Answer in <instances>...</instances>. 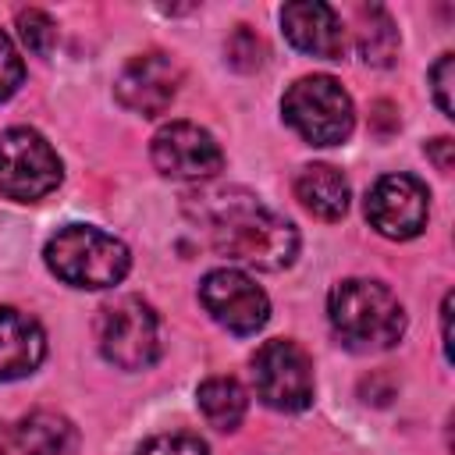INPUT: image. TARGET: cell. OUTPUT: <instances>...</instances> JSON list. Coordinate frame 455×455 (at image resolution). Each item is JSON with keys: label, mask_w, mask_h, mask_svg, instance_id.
I'll return each instance as SVG.
<instances>
[{"label": "cell", "mask_w": 455, "mask_h": 455, "mask_svg": "<svg viewBox=\"0 0 455 455\" xmlns=\"http://www.w3.org/2000/svg\"><path fill=\"white\" fill-rule=\"evenodd\" d=\"M185 217L199 224L217 256L256 270H284L299 252L295 224L245 188H199L185 196Z\"/></svg>", "instance_id": "6da1fadb"}, {"label": "cell", "mask_w": 455, "mask_h": 455, "mask_svg": "<svg viewBox=\"0 0 455 455\" xmlns=\"http://www.w3.org/2000/svg\"><path fill=\"white\" fill-rule=\"evenodd\" d=\"M327 316L341 345L352 352H384L405 334V309L398 295L366 277L341 281L327 299Z\"/></svg>", "instance_id": "7a4b0ae2"}, {"label": "cell", "mask_w": 455, "mask_h": 455, "mask_svg": "<svg viewBox=\"0 0 455 455\" xmlns=\"http://www.w3.org/2000/svg\"><path fill=\"white\" fill-rule=\"evenodd\" d=\"M43 256L50 274L71 288H110L128 274V263H132L121 238L89 224L60 228L46 242Z\"/></svg>", "instance_id": "3957f363"}, {"label": "cell", "mask_w": 455, "mask_h": 455, "mask_svg": "<svg viewBox=\"0 0 455 455\" xmlns=\"http://www.w3.org/2000/svg\"><path fill=\"white\" fill-rule=\"evenodd\" d=\"M281 114L309 146H338L352 135V124H355L352 96L331 75L299 78L284 92Z\"/></svg>", "instance_id": "277c9868"}, {"label": "cell", "mask_w": 455, "mask_h": 455, "mask_svg": "<svg viewBox=\"0 0 455 455\" xmlns=\"http://www.w3.org/2000/svg\"><path fill=\"white\" fill-rule=\"evenodd\" d=\"M96 345L117 370H146L160 355V320L139 295L103 302L96 313Z\"/></svg>", "instance_id": "5b68a950"}, {"label": "cell", "mask_w": 455, "mask_h": 455, "mask_svg": "<svg viewBox=\"0 0 455 455\" xmlns=\"http://www.w3.org/2000/svg\"><path fill=\"white\" fill-rule=\"evenodd\" d=\"M60 156L32 128L0 135V192L14 203H36L60 185Z\"/></svg>", "instance_id": "8992f818"}, {"label": "cell", "mask_w": 455, "mask_h": 455, "mask_svg": "<svg viewBox=\"0 0 455 455\" xmlns=\"http://www.w3.org/2000/svg\"><path fill=\"white\" fill-rule=\"evenodd\" d=\"M252 387L263 405L277 412H302L313 402V363L295 341H263L252 355Z\"/></svg>", "instance_id": "52a82bcc"}, {"label": "cell", "mask_w": 455, "mask_h": 455, "mask_svg": "<svg viewBox=\"0 0 455 455\" xmlns=\"http://www.w3.org/2000/svg\"><path fill=\"white\" fill-rule=\"evenodd\" d=\"M199 302L231 334H256L270 316L267 291L249 274L231 270V267L210 270L199 281Z\"/></svg>", "instance_id": "ba28073f"}, {"label": "cell", "mask_w": 455, "mask_h": 455, "mask_svg": "<svg viewBox=\"0 0 455 455\" xmlns=\"http://www.w3.org/2000/svg\"><path fill=\"white\" fill-rule=\"evenodd\" d=\"M149 156H153V167L174 181H206L224 167V153L217 139L192 121L164 124L153 135Z\"/></svg>", "instance_id": "9c48e42d"}, {"label": "cell", "mask_w": 455, "mask_h": 455, "mask_svg": "<svg viewBox=\"0 0 455 455\" xmlns=\"http://www.w3.org/2000/svg\"><path fill=\"white\" fill-rule=\"evenodd\" d=\"M430 192L412 174H384L366 196V220L384 238H416L427 228Z\"/></svg>", "instance_id": "30bf717a"}, {"label": "cell", "mask_w": 455, "mask_h": 455, "mask_svg": "<svg viewBox=\"0 0 455 455\" xmlns=\"http://www.w3.org/2000/svg\"><path fill=\"white\" fill-rule=\"evenodd\" d=\"M178 85H181V68L167 53L149 50V53L132 57L121 68L114 92H117L121 107H128L142 117H156L171 107V100L178 96Z\"/></svg>", "instance_id": "8fae6325"}, {"label": "cell", "mask_w": 455, "mask_h": 455, "mask_svg": "<svg viewBox=\"0 0 455 455\" xmlns=\"http://www.w3.org/2000/svg\"><path fill=\"white\" fill-rule=\"evenodd\" d=\"M281 28L288 43L320 60H341L345 53V25L334 7L320 0H295L281 7Z\"/></svg>", "instance_id": "7c38bea8"}, {"label": "cell", "mask_w": 455, "mask_h": 455, "mask_svg": "<svg viewBox=\"0 0 455 455\" xmlns=\"http://www.w3.org/2000/svg\"><path fill=\"white\" fill-rule=\"evenodd\" d=\"M43 355H46L43 327L28 313L0 306V380H21L36 373Z\"/></svg>", "instance_id": "4fadbf2b"}, {"label": "cell", "mask_w": 455, "mask_h": 455, "mask_svg": "<svg viewBox=\"0 0 455 455\" xmlns=\"http://www.w3.org/2000/svg\"><path fill=\"white\" fill-rule=\"evenodd\" d=\"M348 196V178L331 164H309L295 174V199L320 220H341Z\"/></svg>", "instance_id": "5bb4252c"}, {"label": "cell", "mask_w": 455, "mask_h": 455, "mask_svg": "<svg viewBox=\"0 0 455 455\" xmlns=\"http://www.w3.org/2000/svg\"><path fill=\"white\" fill-rule=\"evenodd\" d=\"M14 444L21 455H75L78 430L71 427L68 416L36 409L14 427Z\"/></svg>", "instance_id": "9a60e30c"}, {"label": "cell", "mask_w": 455, "mask_h": 455, "mask_svg": "<svg viewBox=\"0 0 455 455\" xmlns=\"http://www.w3.org/2000/svg\"><path fill=\"white\" fill-rule=\"evenodd\" d=\"M196 402H199V412L206 416V423L213 430H224V434L238 430V423L245 419V405H249L245 387L235 377H210V380H203L199 391H196Z\"/></svg>", "instance_id": "2e32d148"}, {"label": "cell", "mask_w": 455, "mask_h": 455, "mask_svg": "<svg viewBox=\"0 0 455 455\" xmlns=\"http://www.w3.org/2000/svg\"><path fill=\"white\" fill-rule=\"evenodd\" d=\"M355 18H359V28L355 32H359V53H363V60L373 64V68H387L395 60V53H398V28H395L391 14L373 4V7H359Z\"/></svg>", "instance_id": "e0dca14e"}, {"label": "cell", "mask_w": 455, "mask_h": 455, "mask_svg": "<svg viewBox=\"0 0 455 455\" xmlns=\"http://www.w3.org/2000/svg\"><path fill=\"white\" fill-rule=\"evenodd\" d=\"M18 36L36 57H50L53 43H57V25L46 11L28 7V11H18Z\"/></svg>", "instance_id": "ac0fdd59"}, {"label": "cell", "mask_w": 455, "mask_h": 455, "mask_svg": "<svg viewBox=\"0 0 455 455\" xmlns=\"http://www.w3.org/2000/svg\"><path fill=\"white\" fill-rule=\"evenodd\" d=\"M224 50H228V64L238 68V71H256V68L263 64V57H267L263 39H259L249 25H238V28L231 32V39H228Z\"/></svg>", "instance_id": "d6986e66"}, {"label": "cell", "mask_w": 455, "mask_h": 455, "mask_svg": "<svg viewBox=\"0 0 455 455\" xmlns=\"http://www.w3.org/2000/svg\"><path fill=\"white\" fill-rule=\"evenodd\" d=\"M135 455H210V448L196 434H156L142 441Z\"/></svg>", "instance_id": "ffe728a7"}, {"label": "cell", "mask_w": 455, "mask_h": 455, "mask_svg": "<svg viewBox=\"0 0 455 455\" xmlns=\"http://www.w3.org/2000/svg\"><path fill=\"white\" fill-rule=\"evenodd\" d=\"M21 78H25V64H21V57H18L11 36L0 28V100L14 96V89L21 85Z\"/></svg>", "instance_id": "44dd1931"}, {"label": "cell", "mask_w": 455, "mask_h": 455, "mask_svg": "<svg viewBox=\"0 0 455 455\" xmlns=\"http://www.w3.org/2000/svg\"><path fill=\"white\" fill-rule=\"evenodd\" d=\"M451 75H455V57L451 53H441V60L430 68V82H434V103L441 107L444 117H455V107H451Z\"/></svg>", "instance_id": "7402d4cb"}, {"label": "cell", "mask_w": 455, "mask_h": 455, "mask_svg": "<svg viewBox=\"0 0 455 455\" xmlns=\"http://www.w3.org/2000/svg\"><path fill=\"white\" fill-rule=\"evenodd\" d=\"M451 146H455L451 139H434V142H427V156H430V160L437 164V171H444V174L451 171Z\"/></svg>", "instance_id": "603a6c76"}, {"label": "cell", "mask_w": 455, "mask_h": 455, "mask_svg": "<svg viewBox=\"0 0 455 455\" xmlns=\"http://www.w3.org/2000/svg\"><path fill=\"white\" fill-rule=\"evenodd\" d=\"M451 295H444V306H441V345H444V359H451Z\"/></svg>", "instance_id": "cb8c5ba5"}]
</instances>
